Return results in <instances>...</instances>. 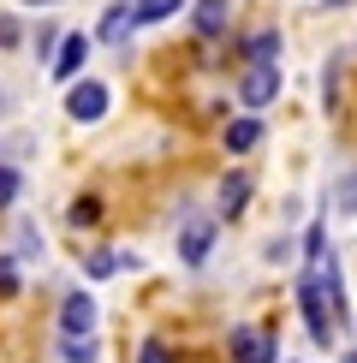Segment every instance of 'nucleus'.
<instances>
[{
    "label": "nucleus",
    "mask_w": 357,
    "mask_h": 363,
    "mask_svg": "<svg viewBox=\"0 0 357 363\" xmlns=\"http://www.w3.org/2000/svg\"><path fill=\"white\" fill-rule=\"evenodd\" d=\"M298 310H304V328H310V340L322 345H334V315H327V298H322V280H316V268H304V274H298Z\"/></svg>",
    "instance_id": "f257e3e1"
},
{
    "label": "nucleus",
    "mask_w": 357,
    "mask_h": 363,
    "mask_svg": "<svg viewBox=\"0 0 357 363\" xmlns=\"http://www.w3.org/2000/svg\"><path fill=\"white\" fill-rule=\"evenodd\" d=\"M66 113L78 119V125H96V119L108 113V84H96V78H72V89H66Z\"/></svg>",
    "instance_id": "f03ea898"
},
{
    "label": "nucleus",
    "mask_w": 357,
    "mask_h": 363,
    "mask_svg": "<svg viewBox=\"0 0 357 363\" xmlns=\"http://www.w3.org/2000/svg\"><path fill=\"white\" fill-rule=\"evenodd\" d=\"M208 250H215V215H185V226H178V256L191 268H203Z\"/></svg>",
    "instance_id": "7ed1b4c3"
},
{
    "label": "nucleus",
    "mask_w": 357,
    "mask_h": 363,
    "mask_svg": "<svg viewBox=\"0 0 357 363\" xmlns=\"http://www.w3.org/2000/svg\"><path fill=\"white\" fill-rule=\"evenodd\" d=\"M274 96H280V66H244L238 101H244V108H268Z\"/></svg>",
    "instance_id": "20e7f679"
},
{
    "label": "nucleus",
    "mask_w": 357,
    "mask_h": 363,
    "mask_svg": "<svg viewBox=\"0 0 357 363\" xmlns=\"http://www.w3.org/2000/svg\"><path fill=\"white\" fill-rule=\"evenodd\" d=\"M84 60H89V36H84V30L60 36V48H54V78H60V84H72V78L84 72Z\"/></svg>",
    "instance_id": "39448f33"
},
{
    "label": "nucleus",
    "mask_w": 357,
    "mask_h": 363,
    "mask_svg": "<svg viewBox=\"0 0 357 363\" xmlns=\"http://www.w3.org/2000/svg\"><path fill=\"white\" fill-rule=\"evenodd\" d=\"M89 328H96V304H89L84 292H66V304H60V334L66 340H89Z\"/></svg>",
    "instance_id": "423d86ee"
},
{
    "label": "nucleus",
    "mask_w": 357,
    "mask_h": 363,
    "mask_svg": "<svg viewBox=\"0 0 357 363\" xmlns=\"http://www.w3.org/2000/svg\"><path fill=\"white\" fill-rule=\"evenodd\" d=\"M232 363H274V334H262V328H232Z\"/></svg>",
    "instance_id": "0eeeda50"
},
{
    "label": "nucleus",
    "mask_w": 357,
    "mask_h": 363,
    "mask_svg": "<svg viewBox=\"0 0 357 363\" xmlns=\"http://www.w3.org/2000/svg\"><path fill=\"white\" fill-rule=\"evenodd\" d=\"M244 203H250V173H227V179H220V215H227V220H238V215H244Z\"/></svg>",
    "instance_id": "6e6552de"
},
{
    "label": "nucleus",
    "mask_w": 357,
    "mask_h": 363,
    "mask_svg": "<svg viewBox=\"0 0 357 363\" xmlns=\"http://www.w3.org/2000/svg\"><path fill=\"white\" fill-rule=\"evenodd\" d=\"M191 24H197V36L215 42L220 30L232 24V12H227V0H197V12H191Z\"/></svg>",
    "instance_id": "1a4fd4ad"
},
{
    "label": "nucleus",
    "mask_w": 357,
    "mask_h": 363,
    "mask_svg": "<svg viewBox=\"0 0 357 363\" xmlns=\"http://www.w3.org/2000/svg\"><path fill=\"white\" fill-rule=\"evenodd\" d=\"M244 66H280V30H256L244 42Z\"/></svg>",
    "instance_id": "9d476101"
},
{
    "label": "nucleus",
    "mask_w": 357,
    "mask_h": 363,
    "mask_svg": "<svg viewBox=\"0 0 357 363\" xmlns=\"http://www.w3.org/2000/svg\"><path fill=\"white\" fill-rule=\"evenodd\" d=\"M256 143H262V119H256V113L227 125V149H232V155H244V149H256Z\"/></svg>",
    "instance_id": "9b49d317"
},
{
    "label": "nucleus",
    "mask_w": 357,
    "mask_h": 363,
    "mask_svg": "<svg viewBox=\"0 0 357 363\" xmlns=\"http://www.w3.org/2000/svg\"><path fill=\"white\" fill-rule=\"evenodd\" d=\"M131 30H137V24H131V6H108V18H101V42H125Z\"/></svg>",
    "instance_id": "f8f14e48"
},
{
    "label": "nucleus",
    "mask_w": 357,
    "mask_h": 363,
    "mask_svg": "<svg viewBox=\"0 0 357 363\" xmlns=\"http://www.w3.org/2000/svg\"><path fill=\"white\" fill-rule=\"evenodd\" d=\"M178 12V0H137L131 6V24H161V18H173Z\"/></svg>",
    "instance_id": "ddd939ff"
},
{
    "label": "nucleus",
    "mask_w": 357,
    "mask_h": 363,
    "mask_svg": "<svg viewBox=\"0 0 357 363\" xmlns=\"http://www.w3.org/2000/svg\"><path fill=\"white\" fill-rule=\"evenodd\" d=\"M322 256H327V233H322V220H316V226L304 233V268H316Z\"/></svg>",
    "instance_id": "4468645a"
},
{
    "label": "nucleus",
    "mask_w": 357,
    "mask_h": 363,
    "mask_svg": "<svg viewBox=\"0 0 357 363\" xmlns=\"http://www.w3.org/2000/svg\"><path fill=\"white\" fill-rule=\"evenodd\" d=\"M18 191H24V173H18V167H0V208L18 203Z\"/></svg>",
    "instance_id": "2eb2a0df"
},
{
    "label": "nucleus",
    "mask_w": 357,
    "mask_h": 363,
    "mask_svg": "<svg viewBox=\"0 0 357 363\" xmlns=\"http://www.w3.org/2000/svg\"><path fill=\"white\" fill-rule=\"evenodd\" d=\"M131 256H113V250H101V256H89V280H108L113 268H125Z\"/></svg>",
    "instance_id": "dca6fc26"
},
{
    "label": "nucleus",
    "mask_w": 357,
    "mask_h": 363,
    "mask_svg": "<svg viewBox=\"0 0 357 363\" xmlns=\"http://www.w3.org/2000/svg\"><path fill=\"white\" fill-rule=\"evenodd\" d=\"M334 203L346 208V215H357V167H351L346 179H339V196H334Z\"/></svg>",
    "instance_id": "f3484780"
},
{
    "label": "nucleus",
    "mask_w": 357,
    "mask_h": 363,
    "mask_svg": "<svg viewBox=\"0 0 357 363\" xmlns=\"http://www.w3.org/2000/svg\"><path fill=\"white\" fill-rule=\"evenodd\" d=\"M18 42H24V24L12 12H0V48H18Z\"/></svg>",
    "instance_id": "a211bd4d"
},
{
    "label": "nucleus",
    "mask_w": 357,
    "mask_h": 363,
    "mask_svg": "<svg viewBox=\"0 0 357 363\" xmlns=\"http://www.w3.org/2000/svg\"><path fill=\"white\" fill-rule=\"evenodd\" d=\"M96 215H101V203H96V196H78V203H72V226H89Z\"/></svg>",
    "instance_id": "6ab92c4d"
},
{
    "label": "nucleus",
    "mask_w": 357,
    "mask_h": 363,
    "mask_svg": "<svg viewBox=\"0 0 357 363\" xmlns=\"http://www.w3.org/2000/svg\"><path fill=\"white\" fill-rule=\"evenodd\" d=\"M66 363H96V340H66Z\"/></svg>",
    "instance_id": "aec40b11"
},
{
    "label": "nucleus",
    "mask_w": 357,
    "mask_h": 363,
    "mask_svg": "<svg viewBox=\"0 0 357 363\" xmlns=\"http://www.w3.org/2000/svg\"><path fill=\"white\" fill-rule=\"evenodd\" d=\"M6 292H18V262L0 256V298H6Z\"/></svg>",
    "instance_id": "412c9836"
},
{
    "label": "nucleus",
    "mask_w": 357,
    "mask_h": 363,
    "mask_svg": "<svg viewBox=\"0 0 357 363\" xmlns=\"http://www.w3.org/2000/svg\"><path fill=\"white\" fill-rule=\"evenodd\" d=\"M137 363H167V345H161V340H143V352H137Z\"/></svg>",
    "instance_id": "4be33fe9"
},
{
    "label": "nucleus",
    "mask_w": 357,
    "mask_h": 363,
    "mask_svg": "<svg viewBox=\"0 0 357 363\" xmlns=\"http://www.w3.org/2000/svg\"><path fill=\"white\" fill-rule=\"evenodd\" d=\"M18 250L30 256V250H42V238H36V226H18Z\"/></svg>",
    "instance_id": "5701e85b"
},
{
    "label": "nucleus",
    "mask_w": 357,
    "mask_h": 363,
    "mask_svg": "<svg viewBox=\"0 0 357 363\" xmlns=\"http://www.w3.org/2000/svg\"><path fill=\"white\" fill-rule=\"evenodd\" d=\"M339 363H357V352H346V357H339Z\"/></svg>",
    "instance_id": "b1692460"
},
{
    "label": "nucleus",
    "mask_w": 357,
    "mask_h": 363,
    "mask_svg": "<svg viewBox=\"0 0 357 363\" xmlns=\"http://www.w3.org/2000/svg\"><path fill=\"white\" fill-rule=\"evenodd\" d=\"M0 108H6V96H0Z\"/></svg>",
    "instance_id": "393cba45"
}]
</instances>
